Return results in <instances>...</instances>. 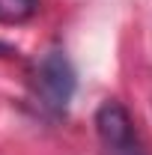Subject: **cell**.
<instances>
[{"label":"cell","instance_id":"cell-1","mask_svg":"<svg viewBox=\"0 0 152 155\" xmlns=\"http://www.w3.org/2000/svg\"><path fill=\"white\" fill-rule=\"evenodd\" d=\"M78 90V75L72 60L66 57L60 48L48 51L36 66V93L42 104L54 114H63Z\"/></svg>","mask_w":152,"mask_h":155},{"label":"cell","instance_id":"cell-2","mask_svg":"<svg viewBox=\"0 0 152 155\" xmlns=\"http://www.w3.org/2000/svg\"><path fill=\"white\" fill-rule=\"evenodd\" d=\"M95 131H98L101 146L111 155H143L140 152V143H137V131H134L131 114L116 98L101 101V107L95 110Z\"/></svg>","mask_w":152,"mask_h":155},{"label":"cell","instance_id":"cell-3","mask_svg":"<svg viewBox=\"0 0 152 155\" xmlns=\"http://www.w3.org/2000/svg\"><path fill=\"white\" fill-rule=\"evenodd\" d=\"M39 12V0H0V24H24Z\"/></svg>","mask_w":152,"mask_h":155}]
</instances>
